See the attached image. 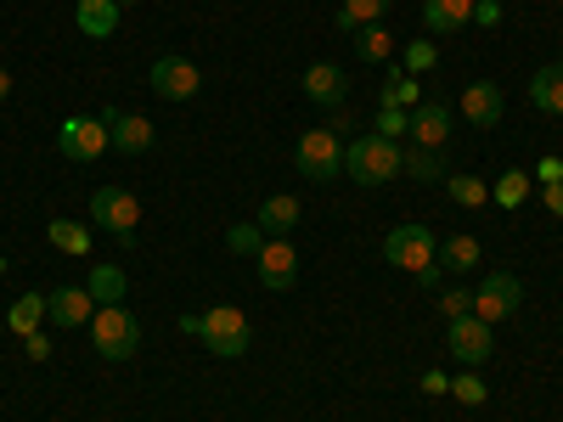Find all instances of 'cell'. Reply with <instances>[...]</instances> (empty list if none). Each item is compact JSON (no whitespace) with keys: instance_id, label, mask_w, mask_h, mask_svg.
<instances>
[{"instance_id":"cell-33","label":"cell","mask_w":563,"mask_h":422,"mask_svg":"<svg viewBox=\"0 0 563 422\" xmlns=\"http://www.w3.org/2000/svg\"><path fill=\"white\" fill-rule=\"evenodd\" d=\"M339 7L366 29V23H384V12H389V0H339Z\"/></svg>"},{"instance_id":"cell-31","label":"cell","mask_w":563,"mask_h":422,"mask_svg":"<svg viewBox=\"0 0 563 422\" xmlns=\"http://www.w3.org/2000/svg\"><path fill=\"white\" fill-rule=\"evenodd\" d=\"M451 395H456L462 406H485V400H490V389L479 384V371H474V366H462L456 378H451Z\"/></svg>"},{"instance_id":"cell-12","label":"cell","mask_w":563,"mask_h":422,"mask_svg":"<svg viewBox=\"0 0 563 422\" xmlns=\"http://www.w3.org/2000/svg\"><path fill=\"white\" fill-rule=\"evenodd\" d=\"M102 124H108V141L119 153H130V158H141L158 141V130L141 119V113H119V108H102Z\"/></svg>"},{"instance_id":"cell-19","label":"cell","mask_w":563,"mask_h":422,"mask_svg":"<svg viewBox=\"0 0 563 422\" xmlns=\"http://www.w3.org/2000/svg\"><path fill=\"white\" fill-rule=\"evenodd\" d=\"M400 175H411L417 186H445L451 164H445V153H440V147H406V164H400Z\"/></svg>"},{"instance_id":"cell-4","label":"cell","mask_w":563,"mask_h":422,"mask_svg":"<svg viewBox=\"0 0 563 422\" xmlns=\"http://www.w3.org/2000/svg\"><path fill=\"white\" fill-rule=\"evenodd\" d=\"M90 225H102L113 243H135V225H141V203L124 186H97L90 192Z\"/></svg>"},{"instance_id":"cell-42","label":"cell","mask_w":563,"mask_h":422,"mask_svg":"<svg viewBox=\"0 0 563 422\" xmlns=\"http://www.w3.org/2000/svg\"><path fill=\"white\" fill-rule=\"evenodd\" d=\"M417 281H422V288H440V259H434V265H422Z\"/></svg>"},{"instance_id":"cell-30","label":"cell","mask_w":563,"mask_h":422,"mask_svg":"<svg viewBox=\"0 0 563 422\" xmlns=\"http://www.w3.org/2000/svg\"><path fill=\"white\" fill-rule=\"evenodd\" d=\"M265 243H271V237H265L254 220H243V225H231V231H225V248H231V254H249V259H260Z\"/></svg>"},{"instance_id":"cell-17","label":"cell","mask_w":563,"mask_h":422,"mask_svg":"<svg viewBox=\"0 0 563 422\" xmlns=\"http://www.w3.org/2000/svg\"><path fill=\"white\" fill-rule=\"evenodd\" d=\"M119 0H74V23H79V34H90V40H113L119 34Z\"/></svg>"},{"instance_id":"cell-43","label":"cell","mask_w":563,"mask_h":422,"mask_svg":"<svg viewBox=\"0 0 563 422\" xmlns=\"http://www.w3.org/2000/svg\"><path fill=\"white\" fill-rule=\"evenodd\" d=\"M7 97H12V74H7V68H0V102H7Z\"/></svg>"},{"instance_id":"cell-23","label":"cell","mask_w":563,"mask_h":422,"mask_svg":"<svg viewBox=\"0 0 563 422\" xmlns=\"http://www.w3.org/2000/svg\"><path fill=\"white\" fill-rule=\"evenodd\" d=\"M45 243L63 248V254H74V259H85V254H90V225H79V220H52V225H45Z\"/></svg>"},{"instance_id":"cell-22","label":"cell","mask_w":563,"mask_h":422,"mask_svg":"<svg viewBox=\"0 0 563 422\" xmlns=\"http://www.w3.org/2000/svg\"><path fill=\"white\" fill-rule=\"evenodd\" d=\"M90 299L97 304H124V293H130V276L119 270V265H90Z\"/></svg>"},{"instance_id":"cell-15","label":"cell","mask_w":563,"mask_h":422,"mask_svg":"<svg viewBox=\"0 0 563 422\" xmlns=\"http://www.w3.org/2000/svg\"><path fill=\"white\" fill-rule=\"evenodd\" d=\"M305 97H310L316 108H344V97H350L344 68H339V63H310V68H305Z\"/></svg>"},{"instance_id":"cell-45","label":"cell","mask_w":563,"mask_h":422,"mask_svg":"<svg viewBox=\"0 0 563 422\" xmlns=\"http://www.w3.org/2000/svg\"><path fill=\"white\" fill-rule=\"evenodd\" d=\"M0 276H7V259H0Z\"/></svg>"},{"instance_id":"cell-27","label":"cell","mask_w":563,"mask_h":422,"mask_svg":"<svg viewBox=\"0 0 563 422\" xmlns=\"http://www.w3.org/2000/svg\"><path fill=\"white\" fill-rule=\"evenodd\" d=\"M479 265V237H445L440 243V270H474Z\"/></svg>"},{"instance_id":"cell-8","label":"cell","mask_w":563,"mask_h":422,"mask_svg":"<svg viewBox=\"0 0 563 422\" xmlns=\"http://www.w3.org/2000/svg\"><path fill=\"white\" fill-rule=\"evenodd\" d=\"M445 349H451L462 366H485V360L496 355L490 321H479L474 310H467V315H451V321H445Z\"/></svg>"},{"instance_id":"cell-40","label":"cell","mask_w":563,"mask_h":422,"mask_svg":"<svg viewBox=\"0 0 563 422\" xmlns=\"http://www.w3.org/2000/svg\"><path fill=\"white\" fill-rule=\"evenodd\" d=\"M422 389H429V395H445L451 378H445V371H422Z\"/></svg>"},{"instance_id":"cell-35","label":"cell","mask_w":563,"mask_h":422,"mask_svg":"<svg viewBox=\"0 0 563 422\" xmlns=\"http://www.w3.org/2000/svg\"><path fill=\"white\" fill-rule=\"evenodd\" d=\"M467 310H474V293H467V288H445L440 293V315L451 321V315H467Z\"/></svg>"},{"instance_id":"cell-21","label":"cell","mask_w":563,"mask_h":422,"mask_svg":"<svg viewBox=\"0 0 563 422\" xmlns=\"http://www.w3.org/2000/svg\"><path fill=\"white\" fill-rule=\"evenodd\" d=\"M254 225L265 231V237H288V231L299 225V198H288V192H282V198H265L260 214H254Z\"/></svg>"},{"instance_id":"cell-10","label":"cell","mask_w":563,"mask_h":422,"mask_svg":"<svg viewBox=\"0 0 563 422\" xmlns=\"http://www.w3.org/2000/svg\"><path fill=\"white\" fill-rule=\"evenodd\" d=\"M147 85L158 90L164 102H192L198 90H203V74H198L192 57H158V63L147 68Z\"/></svg>"},{"instance_id":"cell-2","label":"cell","mask_w":563,"mask_h":422,"mask_svg":"<svg viewBox=\"0 0 563 422\" xmlns=\"http://www.w3.org/2000/svg\"><path fill=\"white\" fill-rule=\"evenodd\" d=\"M90 338H97L102 360H130L141 349V321L124 304H97V315H90Z\"/></svg>"},{"instance_id":"cell-37","label":"cell","mask_w":563,"mask_h":422,"mask_svg":"<svg viewBox=\"0 0 563 422\" xmlns=\"http://www.w3.org/2000/svg\"><path fill=\"white\" fill-rule=\"evenodd\" d=\"M536 180H541V186H558V180H563V158H552V153H547V158L536 164Z\"/></svg>"},{"instance_id":"cell-13","label":"cell","mask_w":563,"mask_h":422,"mask_svg":"<svg viewBox=\"0 0 563 422\" xmlns=\"http://www.w3.org/2000/svg\"><path fill=\"white\" fill-rule=\"evenodd\" d=\"M456 130V113L445 102H417L411 108V147H445Z\"/></svg>"},{"instance_id":"cell-29","label":"cell","mask_w":563,"mask_h":422,"mask_svg":"<svg viewBox=\"0 0 563 422\" xmlns=\"http://www.w3.org/2000/svg\"><path fill=\"white\" fill-rule=\"evenodd\" d=\"M400 63H406L411 79H417V74H434V68H440V45H434V40H411L406 52H400Z\"/></svg>"},{"instance_id":"cell-7","label":"cell","mask_w":563,"mask_h":422,"mask_svg":"<svg viewBox=\"0 0 563 422\" xmlns=\"http://www.w3.org/2000/svg\"><path fill=\"white\" fill-rule=\"evenodd\" d=\"M108 147H113V141H108V124L97 113H74V119L57 124V153L68 164H97Z\"/></svg>"},{"instance_id":"cell-18","label":"cell","mask_w":563,"mask_h":422,"mask_svg":"<svg viewBox=\"0 0 563 422\" xmlns=\"http://www.w3.org/2000/svg\"><path fill=\"white\" fill-rule=\"evenodd\" d=\"M462 23H474V0H422V29L429 34H456Z\"/></svg>"},{"instance_id":"cell-20","label":"cell","mask_w":563,"mask_h":422,"mask_svg":"<svg viewBox=\"0 0 563 422\" xmlns=\"http://www.w3.org/2000/svg\"><path fill=\"white\" fill-rule=\"evenodd\" d=\"M530 108L536 113H563V63H547L530 74Z\"/></svg>"},{"instance_id":"cell-28","label":"cell","mask_w":563,"mask_h":422,"mask_svg":"<svg viewBox=\"0 0 563 422\" xmlns=\"http://www.w3.org/2000/svg\"><path fill=\"white\" fill-rule=\"evenodd\" d=\"M490 198H496L501 209H519V203L530 198V175H525V169H507V175L490 186Z\"/></svg>"},{"instance_id":"cell-25","label":"cell","mask_w":563,"mask_h":422,"mask_svg":"<svg viewBox=\"0 0 563 422\" xmlns=\"http://www.w3.org/2000/svg\"><path fill=\"white\" fill-rule=\"evenodd\" d=\"M7 326H12L18 338L40 333V326H45V293H23V299H18V304L7 310Z\"/></svg>"},{"instance_id":"cell-39","label":"cell","mask_w":563,"mask_h":422,"mask_svg":"<svg viewBox=\"0 0 563 422\" xmlns=\"http://www.w3.org/2000/svg\"><path fill=\"white\" fill-rule=\"evenodd\" d=\"M23 349H29V360H45V355H52V338H45V333H29Z\"/></svg>"},{"instance_id":"cell-26","label":"cell","mask_w":563,"mask_h":422,"mask_svg":"<svg viewBox=\"0 0 563 422\" xmlns=\"http://www.w3.org/2000/svg\"><path fill=\"white\" fill-rule=\"evenodd\" d=\"M445 192H451L462 209H479V203H490V186H485L479 175H467V169H451V175H445Z\"/></svg>"},{"instance_id":"cell-41","label":"cell","mask_w":563,"mask_h":422,"mask_svg":"<svg viewBox=\"0 0 563 422\" xmlns=\"http://www.w3.org/2000/svg\"><path fill=\"white\" fill-rule=\"evenodd\" d=\"M175 326H180V333H186V338H198V333H203V315H180Z\"/></svg>"},{"instance_id":"cell-6","label":"cell","mask_w":563,"mask_h":422,"mask_svg":"<svg viewBox=\"0 0 563 422\" xmlns=\"http://www.w3.org/2000/svg\"><path fill=\"white\" fill-rule=\"evenodd\" d=\"M384 259L395 265V270H422V265H434L440 259V237L422 220H411V225H395L389 237H384Z\"/></svg>"},{"instance_id":"cell-34","label":"cell","mask_w":563,"mask_h":422,"mask_svg":"<svg viewBox=\"0 0 563 422\" xmlns=\"http://www.w3.org/2000/svg\"><path fill=\"white\" fill-rule=\"evenodd\" d=\"M406 130H411V113H406V108H378V135L400 141Z\"/></svg>"},{"instance_id":"cell-3","label":"cell","mask_w":563,"mask_h":422,"mask_svg":"<svg viewBox=\"0 0 563 422\" xmlns=\"http://www.w3.org/2000/svg\"><path fill=\"white\" fill-rule=\"evenodd\" d=\"M249 315L238 310V304H209L203 310V333H198V344L209 349V355H220V360H238V355H249Z\"/></svg>"},{"instance_id":"cell-36","label":"cell","mask_w":563,"mask_h":422,"mask_svg":"<svg viewBox=\"0 0 563 422\" xmlns=\"http://www.w3.org/2000/svg\"><path fill=\"white\" fill-rule=\"evenodd\" d=\"M474 23L479 29H496L501 23V0H474Z\"/></svg>"},{"instance_id":"cell-46","label":"cell","mask_w":563,"mask_h":422,"mask_svg":"<svg viewBox=\"0 0 563 422\" xmlns=\"http://www.w3.org/2000/svg\"><path fill=\"white\" fill-rule=\"evenodd\" d=\"M558 45H563V34H558Z\"/></svg>"},{"instance_id":"cell-44","label":"cell","mask_w":563,"mask_h":422,"mask_svg":"<svg viewBox=\"0 0 563 422\" xmlns=\"http://www.w3.org/2000/svg\"><path fill=\"white\" fill-rule=\"evenodd\" d=\"M119 7H135V0H119Z\"/></svg>"},{"instance_id":"cell-11","label":"cell","mask_w":563,"mask_h":422,"mask_svg":"<svg viewBox=\"0 0 563 422\" xmlns=\"http://www.w3.org/2000/svg\"><path fill=\"white\" fill-rule=\"evenodd\" d=\"M254 265H260V288H265V293H288L294 281H299V254H294L288 237H271Z\"/></svg>"},{"instance_id":"cell-24","label":"cell","mask_w":563,"mask_h":422,"mask_svg":"<svg viewBox=\"0 0 563 422\" xmlns=\"http://www.w3.org/2000/svg\"><path fill=\"white\" fill-rule=\"evenodd\" d=\"M350 40H355V57H361V63H389V57H395V40H389L384 23H366V29H355Z\"/></svg>"},{"instance_id":"cell-16","label":"cell","mask_w":563,"mask_h":422,"mask_svg":"<svg viewBox=\"0 0 563 422\" xmlns=\"http://www.w3.org/2000/svg\"><path fill=\"white\" fill-rule=\"evenodd\" d=\"M90 315H97L90 288H57V293H45V321H57V326H90Z\"/></svg>"},{"instance_id":"cell-5","label":"cell","mask_w":563,"mask_h":422,"mask_svg":"<svg viewBox=\"0 0 563 422\" xmlns=\"http://www.w3.org/2000/svg\"><path fill=\"white\" fill-rule=\"evenodd\" d=\"M294 169L305 175V180H333V175H344V141L333 135V130H305L299 135V147H294Z\"/></svg>"},{"instance_id":"cell-14","label":"cell","mask_w":563,"mask_h":422,"mask_svg":"<svg viewBox=\"0 0 563 422\" xmlns=\"http://www.w3.org/2000/svg\"><path fill=\"white\" fill-rule=\"evenodd\" d=\"M501 113H507L501 85H490V79H474V85L462 90V119H467V124L490 130V124H501Z\"/></svg>"},{"instance_id":"cell-9","label":"cell","mask_w":563,"mask_h":422,"mask_svg":"<svg viewBox=\"0 0 563 422\" xmlns=\"http://www.w3.org/2000/svg\"><path fill=\"white\" fill-rule=\"evenodd\" d=\"M519 304H525V288H519V276H512V270H490L479 288H474V315L490 321V326L507 321Z\"/></svg>"},{"instance_id":"cell-38","label":"cell","mask_w":563,"mask_h":422,"mask_svg":"<svg viewBox=\"0 0 563 422\" xmlns=\"http://www.w3.org/2000/svg\"><path fill=\"white\" fill-rule=\"evenodd\" d=\"M541 203H547V214L563 220V180H558V186H541Z\"/></svg>"},{"instance_id":"cell-32","label":"cell","mask_w":563,"mask_h":422,"mask_svg":"<svg viewBox=\"0 0 563 422\" xmlns=\"http://www.w3.org/2000/svg\"><path fill=\"white\" fill-rule=\"evenodd\" d=\"M384 108H417V79L411 74H389V85H384Z\"/></svg>"},{"instance_id":"cell-1","label":"cell","mask_w":563,"mask_h":422,"mask_svg":"<svg viewBox=\"0 0 563 422\" xmlns=\"http://www.w3.org/2000/svg\"><path fill=\"white\" fill-rule=\"evenodd\" d=\"M400 164H406V147L400 141H389V135H355L350 147H344V175L355 180V186H384V180H395L400 175Z\"/></svg>"}]
</instances>
